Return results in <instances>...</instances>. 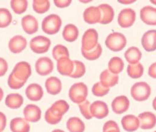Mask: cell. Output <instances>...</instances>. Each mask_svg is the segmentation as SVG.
I'll use <instances>...</instances> for the list:
<instances>
[{"label": "cell", "mask_w": 156, "mask_h": 132, "mask_svg": "<svg viewBox=\"0 0 156 132\" xmlns=\"http://www.w3.org/2000/svg\"><path fill=\"white\" fill-rule=\"evenodd\" d=\"M58 72L62 75L70 77L74 70V61L70 57H62L57 61Z\"/></svg>", "instance_id": "cell-19"}, {"label": "cell", "mask_w": 156, "mask_h": 132, "mask_svg": "<svg viewBox=\"0 0 156 132\" xmlns=\"http://www.w3.org/2000/svg\"><path fill=\"white\" fill-rule=\"evenodd\" d=\"M90 111L92 117L98 119H102L108 115L109 109L105 102L97 100L90 104Z\"/></svg>", "instance_id": "cell-11"}, {"label": "cell", "mask_w": 156, "mask_h": 132, "mask_svg": "<svg viewBox=\"0 0 156 132\" xmlns=\"http://www.w3.org/2000/svg\"><path fill=\"white\" fill-rule=\"evenodd\" d=\"M66 126L70 132H84L85 131L84 123L77 117H73L69 119Z\"/></svg>", "instance_id": "cell-30"}, {"label": "cell", "mask_w": 156, "mask_h": 132, "mask_svg": "<svg viewBox=\"0 0 156 132\" xmlns=\"http://www.w3.org/2000/svg\"><path fill=\"white\" fill-rule=\"evenodd\" d=\"M82 55L86 59L89 61H95L98 59L102 52V48L101 45L98 43L94 48L90 51H85L81 49Z\"/></svg>", "instance_id": "cell-33"}, {"label": "cell", "mask_w": 156, "mask_h": 132, "mask_svg": "<svg viewBox=\"0 0 156 132\" xmlns=\"http://www.w3.org/2000/svg\"><path fill=\"white\" fill-rule=\"evenodd\" d=\"M142 45L147 52L154 51L156 49V31L149 30L146 32L142 36Z\"/></svg>", "instance_id": "cell-14"}, {"label": "cell", "mask_w": 156, "mask_h": 132, "mask_svg": "<svg viewBox=\"0 0 156 132\" xmlns=\"http://www.w3.org/2000/svg\"><path fill=\"white\" fill-rule=\"evenodd\" d=\"M53 69V62L48 57H41L36 62V71L41 76L44 77L49 75L52 72Z\"/></svg>", "instance_id": "cell-10"}, {"label": "cell", "mask_w": 156, "mask_h": 132, "mask_svg": "<svg viewBox=\"0 0 156 132\" xmlns=\"http://www.w3.org/2000/svg\"></svg>", "instance_id": "cell-49"}, {"label": "cell", "mask_w": 156, "mask_h": 132, "mask_svg": "<svg viewBox=\"0 0 156 132\" xmlns=\"http://www.w3.org/2000/svg\"><path fill=\"white\" fill-rule=\"evenodd\" d=\"M22 27L29 35L36 33L39 29V23L35 17L31 15L24 16L21 20Z\"/></svg>", "instance_id": "cell-15"}, {"label": "cell", "mask_w": 156, "mask_h": 132, "mask_svg": "<svg viewBox=\"0 0 156 132\" xmlns=\"http://www.w3.org/2000/svg\"><path fill=\"white\" fill-rule=\"evenodd\" d=\"M69 104L66 101L57 100L46 111L45 120L50 125H56L61 121L63 116L69 110Z\"/></svg>", "instance_id": "cell-2"}, {"label": "cell", "mask_w": 156, "mask_h": 132, "mask_svg": "<svg viewBox=\"0 0 156 132\" xmlns=\"http://www.w3.org/2000/svg\"><path fill=\"white\" fill-rule=\"evenodd\" d=\"M119 81V77L111 73L108 70L102 71L100 75V83L107 88L113 87L117 85Z\"/></svg>", "instance_id": "cell-25"}, {"label": "cell", "mask_w": 156, "mask_h": 132, "mask_svg": "<svg viewBox=\"0 0 156 132\" xmlns=\"http://www.w3.org/2000/svg\"><path fill=\"white\" fill-rule=\"evenodd\" d=\"M5 104L10 109H17L23 104V98L19 93H10L5 98Z\"/></svg>", "instance_id": "cell-28"}, {"label": "cell", "mask_w": 156, "mask_h": 132, "mask_svg": "<svg viewBox=\"0 0 156 132\" xmlns=\"http://www.w3.org/2000/svg\"><path fill=\"white\" fill-rule=\"evenodd\" d=\"M23 113L25 119L32 123H36L41 119L42 111L39 107L35 104H29L23 109Z\"/></svg>", "instance_id": "cell-12"}, {"label": "cell", "mask_w": 156, "mask_h": 132, "mask_svg": "<svg viewBox=\"0 0 156 132\" xmlns=\"http://www.w3.org/2000/svg\"><path fill=\"white\" fill-rule=\"evenodd\" d=\"M52 56L55 60L57 61L62 57H69L70 54L66 47L61 44H58L53 49Z\"/></svg>", "instance_id": "cell-37"}, {"label": "cell", "mask_w": 156, "mask_h": 132, "mask_svg": "<svg viewBox=\"0 0 156 132\" xmlns=\"http://www.w3.org/2000/svg\"><path fill=\"white\" fill-rule=\"evenodd\" d=\"M90 102L87 99L83 102L78 104V107L81 114L88 120L91 119L93 118L90 111Z\"/></svg>", "instance_id": "cell-40"}, {"label": "cell", "mask_w": 156, "mask_h": 132, "mask_svg": "<svg viewBox=\"0 0 156 132\" xmlns=\"http://www.w3.org/2000/svg\"><path fill=\"white\" fill-rule=\"evenodd\" d=\"M3 97H4V92L2 89V88H0V102L2 100Z\"/></svg>", "instance_id": "cell-47"}, {"label": "cell", "mask_w": 156, "mask_h": 132, "mask_svg": "<svg viewBox=\"0 0 156 132\" xmlns=\"http://www.w3.org/2000/svg\"><path fill=\"white\" fill-rule=\"evenodd\" d=\"M10 129L12 132H29L30 126L25 119L15 118L10 122Z\"/></svg>", "instance_id": "cell-26"}, {"label": "cell", "mask_w": 156, "mask_h": 132, "mask_svg": "<svg viewBox=\"0 0 156 132\" xmlns=\"http://www.w3.org/2000/svg\"><path fill=\"white\" fill-rule=\"evenodd\" d=\"M130 106V101L128 97L121 95L115 97L113 100L111 107L116 114H122L128 111Z\"/></svg>", "instance_id": "cell-17"}, {"label": "cell", "mask_w": 156, "mask_h": 132, "mask_svg": "<svg viewBox=\"0 0 156 132\" xmlns=\"http://www.w3.org/2000/svg\"><path fill=\"white\" fill-rule=\"evenodd\" d=\"M109 90V88H107L104 86L99 82L94 84L92 88V93L94 95L98 97H101L106 95L108 93Z\"/></svg>", "instance_id": "cell-39"}, {"label": "cell", "mask_w": 156, "mask_h": 132, "mask_svg": "<svg viewBox=\"0 0 156 132\" xmlns=\"http://www.w3.org/2000/svg\"><path fill=\"white\" fill-rule=\"evenodd\" d=\"M7 125V118L5 114L0 111V132H2Z\"/></svg>", "instance_id": "cell-44"}, {"label": "cell", "mask_w": 156, "mask_h": 132, "mask_svg": "<svg viewBox=\"0 0 156 132\" xmlns=\"http://www.w3.org/2000/svg\"><path fill=\"white\" fill-rule=\"evenodd\" d=\"M136 2V1H128V0H125V1H123V0H120V1H118V2L121 3V4H132L133 2Z\"/></svg>", "instance_id": "cell-46"}, {"label": "cell", "mask_w": 156, "mask_h": 132, "mask_svg": "<svg viewBox=\"0 0 156 132\" xmlns=\"http://www.w3.org/2000/svg\"><path fill=\"white\" fill-rule=\"evenodd\" d=\"M136 17V13L132 8L123 9L118 17V24L122 28L130 27L135 23Z\"/></svg>", "instance_id": "cell-9"}, {"label": "cell", "mask_w": 156, "mask_h": 132, "mask_svg": "<svg viewBox=\"0 0 156 132\" xmlns=\"http://www.w3.org/2000/svg\"><path fill=\"white\" fill-rule=\"evenodd\" d=\"M8 65L7 61L0 57V77L4 76L7 72Z\"/></svg>", "instance_id": "cell-42"}, {"label": "cell", "mask_w": 156, "mask_h": 132, "mask_svg": "<svg viewBox=\"0 0 156 132\" xmlns=\"http://www.w3.org/2000/svg\"><path fill=\"white\" fill-rule=\"evenodd\" d=\"M83 18L85 22L89 24L99 23L101 20V13L99 8L94 6L87 8L84 11Z\"/></svg>", "instance_id": "cell-20"}, {"label": "cell", "mask_w": 156, "mask_h": 132, "mask_svg": "<svg viewBox=\"0 0 156 132\" xmlns=\"http://www.w3.org/2000/svg\"><path fill=\"white\" fill-rule=\"evenodd\" d=\"M52 132H65L62 130H60V129H56L55 130H53Z\"/></svg>", "instance_id": "cell-48"}, {"label": "cell", "mask_w": 156, "mask_h": 132, "mask_svg": "<svg viewBox=\"0 0 156 132\" xmlns=\"http://www.w3.org/2000/svg\"><path fill=\"white\" fill-rule=\"evenodd\" d=\"M45 87L50 95H56L60 93L62 89V84L60 79L57 77H51L46 81Z\"/></svg>", "instance_id": "cell-23"}, {"label": "cell", "mask_w": 156, "mask_h": 132, "mask_svg": "<svg viewBox=\"0 0 156 132\" xmlns=\"http://www.w3.org/2000/svg\"><path fill=\"white\" fill-rule=\"evenodd\" d=\"M32 74L30 65L27 62L17 63L8 79V85L12 89H20L27 82Z\"/></svg>", "instance_id": "cell-1"}, {"label": "cell", "mask_w": 156, "mask_h": 132, "mask_svg": "<svg viewBox=\"0 0 156 132\" xmlns=\"http://www.w3.org/2000/svg\"><path fill=\"white\" fill-rule=\"evenodd\" d=\"M11 8L15 14L24 13L28 6V2L26 0H12L10 2Z\"/></svg>", "instance_id": "cell-35"}, {"label": "cell", "mask_w": 156, "mask_h": 132, "mask_svg": "<svg viewBox=\"0 0 156 132\" xmlns=\"http://www.w3.org/2000/svg\"><path fill=\"white\" fill-rule=\"evenodd\" d=\"M88 93L87 86L83 82H78L71 86L69 89V96L72 102L78 104L86 100Z\"/></svg>", "instance_id": "cell-5"}, {"label": "cell", "mask_w": 156, "mask_h": 132, "mask_svg": "<svg viewBox=\"0 0 156 132\" xmlns=\"http://www.w3.org/2000/svg\"><path fill=\"white\" fill-rule=\"evenodd\" d=\"M140 127L142 129H151L155 127L156 123V115L150 111H144L139 115Z\"/></svg>", "instance_id": "cell-16"}, {"label": "cell", "mask_w": 156, "mask_h": 132, "mask_svg": "<svg viewBox=\"0 0 156 132\" xmlns=\"http://www.w3.org/2000/svg\"><path fill=\"white\" fill-rule=\"evenodd\" d=\"M101 13L100 24L107 25L111 23L114 18L115 12L113 8L108 4H102L98 6Z\"/></svg>", "instance_id": "cell-24"}, {"label": "cell", "mask_w": 156, "mask_h": 132, "mask_svg": "<svg viewBox=\"0 0 156 132\" xmlns=\"http://www.w3.org/2000/svg\"><path fill=\"white\" fill-rule=\"evenodd\" d=\"M62 21L57 14H50L46 17L42 22L43 31L48 35H55L60 31Z\"/></svg>", "instance_id": "cell-3"}, {"label": "cell", "mask_w": 156, "mask_h": 132, "mask_svg": "<svg viewBox=\"0 0 156 132\" xmlns=\"http://www.w3.org/2000/svg\"><path fill=\"white\" fill-rule=\"evenodd\" d=\"M125 63L121 58L115 56L112 58L108 62V70L114 75L120 74L124 68Z\"/></svg>", "instance_id": "cell-31"}, {"label": "cell", "mask_w": 156, "mask_h": 132, "mask_svg": "<svg viewBox=\"0 0 156 132\" xmlns=\"http://www.w3.org/2000/svg\"><path fill=\"white\" fill-rule=\"evenodd\" d=\"M121 124L124 130L128 132H135L140 127L139 119L133 115L125 116L121 120Z\"/></svg>", "instance_id": "cell-21"}, {"label": "cell", "mask_w": 156, "mask_h": 132, "mask_svg": "<svg viewBox=\"0 0 156 132\" xmlns=\"http://www.w3.org/2000/svg\"><path fill=\"white\" fill-rule=\"evenodd\" d=\"M71 2H72V1L71 0H67V1L55 0V1H54L55 5L58 8H63L69 7L71 4Z\"/></svg>", "instance_id": "cell-43"}, {"label": "cell", "mask_w": 156, "mask_h": 132, "mask_svg": "<svg viewBox=\"0 0 156 132\" xmlns=\"http://www.w3.org/2000/svg\"><path fill=\"white\" fill-rule=\"evenodd\" d=\"M140 19L148 25H156V8L150 6L142 8L140 12Z\"/></svg>", "instance_id": "cell-18"}, {"label": "cell", "mask_w": 156, "mask_h": 132, "mask_svg": "<svg viewBox=\"0 0 156 132\" xmlns=\"http://www.w3.org/2000/svg\"><path fill=\"white\" fill-rule=\"evenodd\" d=\"M62 35L65 41L69 42H74L78 38L79 30L74 24H69L64 27Z\"/></svg>", "instance_id": "cell-27"}, {"label": "cell", "mask_w": 156, "mask_h": 132, "mask_svg": "<svg viewBox=\"0 0 156 132\" xmlns=\"http://www.w3.org/2000/svg\"><path fill=\"white\" fill-rule=\"evenodd\" d=\"M142 56L141 51L136 47L129 48L125 52V58L129 64H135L139 62Z\"/></svg>", "instance_id": "cell-29"}, {"label": "cell", "mask_w": 156, "mask_h": 132, "mask_svg": "<svg viewBox=\"0 0 156 132\" xmlns=\"http://www.w3.org/2000/svg\"><path fill=\"white\" fill-rule=\"evenodd\" d=\"M149 76L154 79L156 78V62L153 63L151 64L149 69Z\"/></svg>", "instance_id": "cell-45"}, {"label": "cell", "mask_w": 156, "mask_h": 132, "mask_svg": "<svg viewBox=\"0 0 156 132\" xmlns=\"http://www.w3.org/2000/svg\"><path fill=\"white\" fill-rule=\"evenodd\" d=\"M105 43L107 48L111 51L119 52L126 47L127 40L122 33L115 32L108 35Z\"/></svg>", "instance_id": "cell-4"}, {"label": "cell", "mask_w": 156, "mask_h": 132, "mask_svg": "<svg viewBox=\"0 0 156 132\" xmlns=\"http://www.w3.org/2000/svg\"><path fill=\"white\" fill-rule=\"evenodd\" d=\"M25 94L27 97L31 101L37 102L40 100L43 96V90L42 86L37 84H31L27 88Z\"/></svg>", "instance_id": "cell-22"}, {"label": "cell", "mask_w": 156, "mask_h": 132, "mask_svg": "<svg viewBox=\"0 0 156 132\" xmlns=\"http://www.w3.org/2000/svg\"><path fill=\"white\" fill-rule=\"evenodd\" d=\"M128 75L133 79H138L143 76L144 74V68L140 62L135 64H129L127 68Z\"/></svg>", "instance_id": "cell-32"}, {"label": "cell", "mask_w": 156, "mask_h": 132, "mask_svg": "<svg viewBox=\"0 0 156 132\" xmlns=\"http://www.w3.org/2000/svg\"><path fill=\"white\" fill-rule=\"evenodd\" d=\"M103 132H121L119 126L116 122L109 120L107 122L103 127Z\"/></svg>", "instance_id": "cell-41"}, {"label": "cell", "mask_w": 156, "mask_h": 132, "mask_svg": "<svg viewBox=\"0 0 156 132\" xmlns=\"http://www.w3.org/2000/svg\"><path fill=\"white\" fill-rule=\"evenodd\" d=\"M27 40L22 35H15L8 43L9 51L13 54H19L22 52L27 46Z\"/></svg>", "instance_id": "cell-13"}, {"label": "cell", "mask_w": 156, "mask_h": 132, "mask_svg": "<svg viewBox=\"0 0 156 132\" xmlns=\"http://www.w3.org/2000/svg\"><path fill=\"white\" fill-rule=\"evenodd\" d=\"M51 45V41L46 36L39 35L33 38L29 43L31 50L35 54H41L47 52Z\"/></svg>", "instance_id": "cell-7"}, {"label": "cell", "mask_w": 156, "mask_h": 132, "mask_svg": "<svg viewBox=\"0 0 156 132\" xmlns=\"http://www.w3.org/2000/svg\"><path fill=\"white\" fill-rule=\"evenodd\" d=\"M151 88L145 82L135 83L131 88V96L135 100L143 102L147 100L151 95Z\"/></svg>", "instance_id": "cell-6"}, {"label": "cell", "mask_w": 156, "mask_h": 132, "mask_svg": "<svg viewBox=\"0 0 156 132\" xmlns=\"http://www.w3.org/2000/svg\"><path fill=\"white\" fill-rule=\"evenodd\" d=\"M12 21V16L7 8H0V28L8 27Z\"/></svg>", "instance_id": "cell-34"}, {"label": "cell", "mask_w": 156, "mask_h": 132, "mask_svg": "<svg viewBox=\"0 0 156 132\" xmlns=\"http://www.w3.org/2000/svg\"><path fill=\"white\" fill-rule=\"evenodd\" d=\"M74 61V70L70 77L73 78H80L83 77L86 72L85 65L84 63L80 61Z\"/></svg>", "instance_id": "cell-38"}, {"label": "cell", "mask_w": 156, "mask_h": 132, "mask_svg": "<svg viewBox=\"0 0 156 132\" xmlns=\"http://www.w3.org/2000/svg\"><path fill=\"white\" fill-rule=\"evenodd\" d=\"M98 33L93 28L87 29L82 38V48L90 51L94 48L98 43Z\"/></svg>", "instance_id": "cell-8"}, {"label": "cell", "mask_w": 156, "mask_h": 132, "mask_svg": "<svg viewBox=\"0 0 156 132\" xmlns=\"http://www.w3.org/2000/svg\"><path fill=\"white\" fill-rule=\"evenodd\" d=\"M32 7L34 10L37 14H44L49 11L50 7L49 1L35 0L33 1Z\"/></svg>", "instance_id": "cell-36"}]
</instances>
